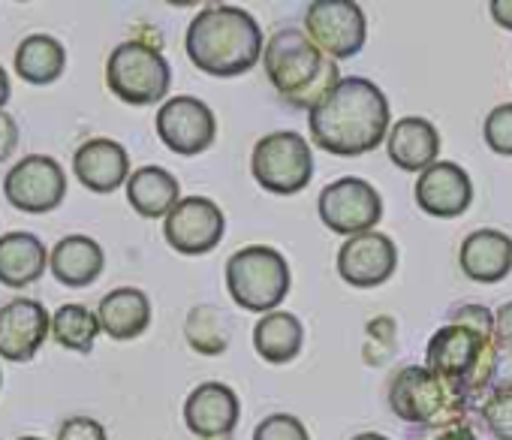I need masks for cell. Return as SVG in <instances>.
I'll return each mask as SVG.
<instances>
[{"instance_id":"obj_1","label":"cell","mask_w":512,"mask_h":440,"mask_svg":"<svg viewBox=\"0 0 512 440\" xmlns=\"http://www.w3.org/2000/svg\"><path fill=\"white\" fill-rule=\"evenodd\" d=\"M389 97L362 76H344L335 91L308 112L311 139L335 157H362L389 139Z\"/></svg>"},{"instance_id":"obj_2","label":"cell","mask_w":512,"mask_h":440,"mask_svg":"<svg viewBox=\"0 0 512 440\" xmlns=\"http://www.w3.org/2000/svg\"><path fill=\"white\" fill-rule=\"evenodd\" d=\"M184 49L196 70L217 79H235L263 61L266 37L260 22L247 10L220 4L205 7L193 16Z\"/></svg>"},{"instance_id":"obj_3","label":"cell","mask_w":512,"mask_h":440,"mask_svg":"<svg viewBox=\"0 0 512 440\" xmlns=\"http://www.w3.org/2000/svg\"><path fill=\"white\" fill-rule=\"evenodd\" d=\"M263 67L269 85L281 94V100L293 109L308 112L317 109L344 79L338 73V61L326 58L317 43L299 28H281L269 37Z\"/></svg>"},{"instance_id":"obj_4","label":"cell","mask_w":512,"mask_h":440,"mask_svg":"<svg viewBox=\"0 0 512 440\" xmlns=\"http://www.w3.org/2000/svg\"><path fill=\"white\" fill-rule=\"evenodd\" d=\"M494 335L476 332L461 323L440 326L425 347V368L446 380L467 401H485L494 371Z\"/></svg>"},{"instance_id":"obj_5","label":"cell","mask_w":512,"mask_h":440,"mask_svg":"<svg viewBox=\"0 0 512 440\" xmlns=\"http://www.w3.org/2000/svg\"><path fill=\"white\" fill-rule=\"evenodd\" d=\"M473 401L458 395L446 380H440L434 371L422 365H404L392 380H389V410L419 428H449V425H470Z\"/></svg>"},{"instance_id":"obj_6","label":"cell","mask_w":512,"mask_h":440,"mask_svg":"<svg viewBox=\"0 0 512 440\" xmlns=\"http://www.w3.org/2000/svg\"><path fill=\"white\" fill-rule=\"evenodd\" d=\"M290 263L281 251L266 245H250L229 257L226 290L232 302L253 314H272L290 293Z\"/></svg>"},{"instance_id":"obj_7","label":"cell","mask_w":512,"mask_h":440,"mask_svg":"<svg viewBox=\"0 0 512 440\" xmlns=\"http://www.w3.org/2000/svg\"><path fill=\"white\" fill-rule=\"evenodd\" d=\"M106 85L127 106H154L169 94L172 67L157 46L127 40L106 61Z\"/></svg>"},{"instance_id":"obj_8","label":"cell","mask_w":512,"mask_h":440,"mask_svg":"<svg viewBox=\"0 0 512 440\" xmlns=\"http://www.w3.org/2000/svg\"><path fill=\"white\" fill-rule=\"evenodd\" d=\"M253 181L269 193L293 196L314 181V151L302 133L278 130L263 136L250 154Z\"/></svg>"},{"instance_id":"obj_9","label":"cell","mask_w":512,"mask_h":440,"mask_svg":"<svg viewBox=\"0 0 512 440\" xmlns=\"http://www.w3.org/2000/svg\"><path fill=\"white\" fill-rule=\"evenodd\" d=\"M317 211L326 230L353 239L362 233H374V227L383 217V196L365 178L347 175L323 187L317 199Z\"/></svg>"},{"instance_id":"obj_10","label":"cell","mask_w":512,"mask_h":440,"mask_svg":"<svg viewBox=\"0 0 512 440\" xmlns=\"http://www.w3.org/2000/svg\"><path fill=\"white\" fill-rule=\"evenodd\" d=\"M305 34L332 61L356 58L368 43V19L353 0H314L305 13Z\"/></svg>"},{"instance_id":"obj_11","label":"cell","mask_w":512,"mask_h":440,"mask_svg":"<svg viewBox=\"0 0 512 440\" xmlns=\"http://www.w3.org/2000/svg\"><path fill=\"white\" fill-rule=\"evenodd\" d=\"M226 233V217L208 196H184L163 220L166 245L184 257L211 254Z\"/></svg>"},{"instance_id":"obj_12","label":"cell","mask_w":512,"mask_h":440,"mask_svg":"<svg viewBox=\"0 0 512 440\" xmlns=\"http://www.w3.org/2000/svg\"><path fill=\"white\" fill-rule=\"evenodd\" d=\"M4 196L25 214L55 211L67 196V172L49 154L22 157L4 178Z\"/></svg>"},{"instance_id":"obj_13","label":"cell","mask_w":512,"mask_h":440,"mask_svg":"<svg viewBox=\"0 0 512 440\" xmlns=\"http://www.w3.org/2000/svg\"><path fill=\"white\" fill-rule=\"evenodd\" d=\"M157 136L178 157H196L217 139V118L199 97L181 94L157 109Z\"/></svg>"},{"instance_id":"obj_14","label":"cell","mask_w":512,"mask_h":440,"mask_svg":"<svg viewBox=\"0 0 512 440\" xmlns=\"http://www.w3.org/2000/svg\"><path fill=\"white\" fill-rule=\"evenodd\" d=\"M338 275L350 287L371 290L386 284L398 269V248L386 233H362L341 245L338 251Z\"/></svg>"},{"instance_id":"obj_15","label":"cell","mask_w":512,"mask_h":440,"mask_svg":"<svg viewBox=\"0 0 512 440\" xmlns=\"http://www.w3.org/2000/svg\"><path fill=\"white\" fill-rule=\"evenodd\" d=\"M52 335V317L37 299L0 305V359L31 362Z\"/></svg>"},{"instance_id":"obj_16","label":"cell","mask_w":512,"mask_h":440,"mask_svg":"<svg viewBox=\"0 0 512 440\" xmlns=\"http://www.w3.org/2000/svg\"><path fill=\"white\" fill-rule=\"evenodd\" d=\"M241 416V401L232 386L208 380L199 383L184 401V422L196 440H232Z\"/></svg>"},{"instance_id":"obj_17","label":"cell","mask_w":512,"mask_h":440,"mask_svg":"<svg viewBox=\"0 0 512 440\" xmlns=\"http://www.w3.org/2000/svg\"><path fill=\"white\" fill-rule=\"evenodd\" d=\"M416 205L440 220L458 217L473 202V181L467 169H461L452 160H437L431 169H425L413 187Z\"/></svg>"},{"instance_id":"obj_18","label":"cell","mask_w":512,"mask_h":440,"mask_svg":"<svg viewBox=\"0 0 512 440\" xmlns=\"http://www.w3.org/2000/svg\"><path fill=\"white\" fill-rule=\"evenodd\" d=\"M76 178L94 193H115L130 181V154L115 139H88L73 154Z\"/></svg>"},{"instance_id":"obj_19","label":"cell","mask_w":512,"mask_h":440,"mask_svg":"<svg viewBox=\"0 0 512 440\" xmlns=\"http://www.w3.org/2000/svg\"><path fill=\"white\" fill-rule=\"evenodd\" d=\"M458 266L476 284H497L512 272V239L500 230H473L461 242Z\"/></svg>"},{"instance_id":"obj_20","label":"cell","mask_w":512,"mask_h":440,"mask_svg":"<svg viewBox=\"0 0 512 440\" xmlns=\"http://www.w3.org/2000/svg\"><path fill=\"white\" fill-rule=\"evenodd\" d=\"M389 160L404 172H425L440 157V133L428 118H401L386 139Z\"/></svg>"},{"instance_id":"obj_21","label":"cell","mask_w":512,"mask_h":440,"mask_svg":"<svg viewBox=\"0 0 512 440\" xmlns=\"http://www.w3.org/2000/svg\"><path fill=\"white\" fill-rule=\"evenodd\" d=\"M49 251L40 236L34 233H7L0 236V284L4 287H28L43 278L49 266Z\"/></svg>"},{"instance_id":"obj_22","label":"cell","mask_w":512,"mask_h":440,"mask_svg":"<svg viewBox=\"0 0 512 440\" xmlns=\"http://www.w3.org/2000/svg\"><path fill=\"white\" fill-rule=\"evenodd\" d=\"M49 269L64 287H91L106 269V254L88 236H67L52 248Z\"/></svg>"},{"instance_id":"obj_23","label":"cell","mask_w":512,"mask_h":440,"mask_svg":"<svg viewBox=\"0 0 512 440\" xmlns=\"http://www.w3.org/2000/svg\"><path fill=\"white\" fill-rule=\"evenodd\" d=\"M100 326L115 341H133L151 326V302L136 287H118L100 299Z\"/></svg>"},{"instance_id":"obj_24","label":"cell","mask_w":512,"mask_h":440,"mask_svg":"<svg viewBox=\"0 0 512 440\" xmlns=\"http://www.w3.org/2000/svg\"><path fill=\"white\" fill-rule=\"evenodd\" d=\"M127 199L136 214L157 220L169 217V211L181 202V184L178 178L163 166H142L127 181Z\"/></svg>"},{"instance_id":"obj_25","label":"cell","mask_w":512,"mask_h":440,"mask_svg":"<svg viewBox=\"0 0 512 440\" xmlns=\"http://www.w3.org/2000/svg\"><path fill=\"white\" fill-rule=\"evenodd\" d=\"M305 326L290 311H272L253 326V350L269 365H287L302 353Z\"/></svg>"},{"instance_id":"obj_26","label":"cell","mask_w":512,"mask_h":440,"mask_svg":"<svg viewBox=\"0 0 512 440\" xmlns=\"http://www.w3.org/2000/svg\"><path fill=\"white\" fill-rule=\"evenodd\" d=\"M67 70V49L49 34H31L16 49V76L28 85H52Z\"/></svg>"},{"instance_id":"obj_27","label":"cell","mask_w":512,"mask_h":440,"mask_svg":"<svg viewBox=\"0 0 512 440\" xmlns=\"http://www.w3.org/2000/svg\"><path fill=\"white\" fill-rule=\"evenodd\" d=\"M100 332H103L100 317H97L91 308H85V305L70 302V305H61V308L52 314V338H55V344H61L64 350L91 353Z\"/></svg>"},{"instance_id":"obj_28","label":"cell","mask_w":512,"mask_h":440,"mask_svg":"<svg viewBox=\"0 0 512 440\" xmlns=\"http://www.w3.org/2000/svg\"><path fill=\"white\" fill-rule=\"evenodd\" d=\"M187 344L202 356H220L229 347V317L217 305H196L184 323Z\"/></svg>"},{"instance_id":"obj_29","label":"cell","mask_w":512,"mask_h":440,"mask_svg":"<svg viewBox=\"0 0 512 440\" xmlns=\"http://www.w3.org/2000/svg\"><path fill=\"white\" fill-rule=\"evenodd\" d=\"M482 139L497 157H512V103H500L485 115Z\"/></svg>"},{"instance_id":"obj_30","label":"cell","mask_w":512,"mask_h":440,"mask_svg":"<svg viewBox=\"0 0 512 440\" xmlns=\"http://www.w3.org/2000/svg\"><path fill=\"white\" fill-rule=\"evenodd\" d=\"M482 425L494 440H512V395H488L479 407Z\"/></svg>"},{"instance_id":"obj_31","label":"cell","mask_w":512,"mask_h":440,"mask_svg":"<svg viewBox=\"0 0 512 440\" xmlns=\"http://www.w3.org/2000/svg\"><path fill=\"white\" fill-rule=\"evenodd\" d=\"M253 440H311L305 422L293 413H272L253 428Z\"/></svg>"},{"instance_id":"obj_32","label":"cell","mask_w":512,"mask_h":440,"mask_svg":"<svg viewBox=\"0 0 512 440\" xmlns=\"http://www.w3.org/2000/svg\"><path fill=\"white\" fill-rule=\"evenodd\" d=\"M449 323H461V326H470L476 332L494 335V314L485 305H458L449 314Z\"/></svg>"},{"instance_id":"obj_33","label":"cell","mask_w":512,"mask_h":440,"mask_svg":"<svg viewBox=\"0 0 512 440\" xmlns=\"http://www.w3.org/2000/svg\"><path fill=\"white\" fill-rule=\"evenodd\" d=\"M58 440H106V428L91 416H73L61 425Z\"/></svg>"},{"instance_id":"obj_34","label":"cell","mask_w":512,"mask_h":440,"mask_svg":"<svg viewBox=\"0 0 512 440\" xmlns=\"http://www.w3.org/2000/svg\"><path fill=\"white\" fill-rule=\"evenodd\" d=\"M512 395V353H500L494 359V371H491V383H488V395Z\"/></svg>"},{"instance_id":"obj_35","label":"cell","mask_w":512,"mask_h":440,"mask_svg":"<svg viewBox=\"0 0 512 440\" xmlns=\"http://www.w3.org/2000/svg\"><path fill=\"white\" fill-rule=\"evenodd\" d=\"M494 347L500 353H512V302L500 305L494 314Z\"/></svg>"},{"instance_id":"obj_36","label":"cell","mask_w":512,"mask_h":440,"mask_svg":"<svg viewBox=\"0 0 512 440\" xmlns=\"http://www.w3.org/2000/svg\"><path fill=\"white\" fill-rule=\"evenodd\" d=\"M19 148V124L16 118L4 109L0 112V163L10 160Z\"/></svg>"},{"instance_id":"obj_37","label":"cell","mask_w":512,"mask_h":440,"mask_svg":"<svg viewBox=\"0 0 512 440\" xmlns=\"http://www.w3.org/2000/svg\"><path fill=\"white\" fill-rule=\"evenodd\" d=\"M428 440H479V437H476V431L470 425H449V428L434 431Z\"/></svg>"},{"instance_id":"obj_38","label":"cell","mask_w":512,"mask_h":440,"mask_svg":"<svg viewBox=\"0 0 512 440\" xmlns=\"http://www.w3.org/2000/svg\"><path fill=\"white\" fill-rule=\"evenodd\" d=\"M488 10H491V19H494L500 28L512 31V0H491Z\"/></svg>"},{"instance_id":"obj_39","label":"cell","mask_w":512,"mask_h":440,"mask_svg":"<svg viewBox=\"0 0 512 440\" xmlns=\"http://www.w3.org/2000/svg\"><path fill=\"white\" fill-rule=\"evenodd\" d=\"M13 97V85H10V73L0 67V112H4V106L10 103Z\"/></svg>"},{"instance_id":"obj_40","label":"cell","mask_w":512,"mask_h":440,"mask_svg":"<svg viewBox=\"0 0 512 440\" xmlns=\"http://www.w3.org/2000/svg\"><path fill=\"white\" fill-rule=\"evenodd\" d=\"M353 440H389L386 434H377V431H365V434H356Z\"/></svg>"},{"instance_id":"obj_41","label":"cell","mask_w":512,"mask_h":440,"mask_svg":"<svg viewBox=\"0 0 512 440\" xmlns=\"http://www.w3.org/2000/svg\"><path fill=\"white\" fill-rule=\"evenodd\" d=\"M19 440H43V437H19Z\"/></svg>"},{"instance_id":"obj_42","label":"cell","mask_w":512,"mask_h":440,"mask_svg":"<svg viewBox=\"0 0 512 440\" xmlns=\"http://www.w3.org/2000/svg\"><path fill=\"white\" fill-rule=\"evenodd\" d=\"M0 383H4V374H0Z\"/></svg>"}]
</instances>
